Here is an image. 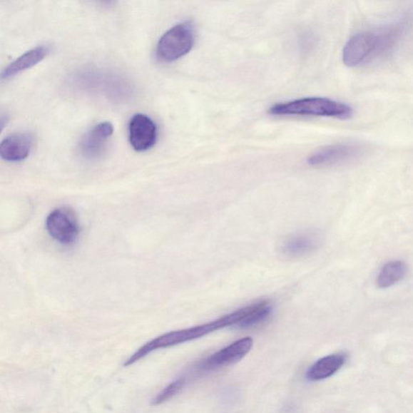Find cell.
Returning a JSON list of instances; mask_svg holds the SVG:
<instances>
[{
    "label": "cell",
    "instance_id": "1",
    "mask_svg": "<svg viewBox=\"0 0 413 413\" xmlns=\"http://www.w3.org/2000/svg\"><path fill=\"white\" fill-rule=\"evenodd\" d=\"M256 307L257 302L248 306L239 308V310L214 320L213 322L192 327V328L168 332V334L154 338L151 342L145 344L143 347L136 351L134 357L136 360H140L152 353L154 350L194 341L196 339L212 334L215 331L226 328V327L236 325L239 328H243L246 320L249 319L251 314L255 310Z\"/></svg>",
    "mask_w": 413,
    "mask_h": 413
},
{
    "label": "cell",
    "instance_id": "2",
    "mask_svg": "<svg viewBox=\"0 0 413 413\" xmlns=\"http://www.w3.org/2000/svg\"><path fill=\"white\" fill-rule=\"evenodd\" d=\"M273 116H324L347 120L354 114L348 104L325 97H308L275 104L269 109Z\"/></svg>",
    "mask_w": 413,
    "mask_h": 413
},
{
    "label": "cell",
    "instance_id": "3",
    "mask_svg": "<svg viewBox=\"0 0 413 413\" xmlns=\"http://www.w3.org/2000/svg\"><path fill=\"white\" fill-rule=\"evenodd\" d=\"M195 44V31L193 24L183 22L170 29L161 39L157 48L156 56L163 63H173L184 57Z\"/></svg>",
    "mask_w": 413,
    "mask_h": 413
},
{
    "label": "cell",
    "instance_id": "4",
    "mask_svg": "<svg viewBox=\"0 0 413 413\" xmlns=\"http://www.w3.org/2000/svg\"><path fill=\"white\" fill-rule=\"evenodd\" d=\"M46 227L49 236L63 245L76 243L80 233L77 215L67 207L54 209L46 218Z\"/></svg>",
    "mask_w": 413,
    "mask_h": 413
},
{
    "label": "cell",
    "instance_id": "5",
    "mask_svg": "<svg viewBox=\"0 0 413 413\" xmlns=\"http://www.w3.org/2000/svg\"><path fill=\"white\" fill-rule=\"evenodd\" d=\"M253 346H254L253 338L250 337L240 338L199 362L195 367V371L197 373H206L235 364L250 353Z\"/></svg>",
    "mask_w": 413,
    "mask_h": 413
},
{
    "label": "cell",
    "instance_id": "6",
    "mask_svg": "<svg viewBox=\"0 0 413 413\" xmlns=\"http://www.w3.org/2000/svg\"><path fill=\"white\" fill-rule=\"evenodd\" d=\"M363 150L359 145L336 144L325 146L312 154L307 163L314 168L342 164L361 157Z\"/></svg>",
    "mask_w": 413,
    "mask_h": 413
},
{
    "label": "cell",
    "instance_id": "7",
    "mask_svg": "<svg viewBox=\"0 0 413 413\" xmlns=\"http://www.w3.org/2000/svg\"><path fill=\"white\" fill-rule=\"evenodd\" d=\"M128 139L133 150L138 152L149 151L158 140V128L154 121L145 114H136L128 126Z\"/></svg>",
    "mask_w": 413,
    "mask_h": 413
},
{
    "label": "cell",
    "instance_id": "8",
    "mask_svg": "<svg viewBox=\"0 0 413 413\" xmlns=\"http://www.w3.org/2000/svg\"><path fill=\"white\" fill-rule=\"evenodd\" d=\"M114 127L110 122H102L86 133L80 141L78 151L87 159H96L103 155L108 141L112 137Z\"/></svg>",
    "mask_w": 413,
    "mask_h": 413
},
{
    "label": "cell",
    "instance_id": "9",
    "mask_svg": "<svg viewBox=\"0 0 413 413\" xmlns=\"http://www.w3.org/2000/svg\"><path fill=\"white\" fill-rule=\"evenodd\" d=\"M32 146V135L28 132H18L2 141L0 155L7 162H21L29 157Z\"/></svg>",
    "mask_w": 413,
    "mask_h": 413
},
{
    "label": "cell",
    "instance_id": "10",
    "mask_svg": "<svg viewBox=\"0 0 413 413\" xmlns=\"http://www.w3.org/2000/svg\"><path fill=\"white\" fill-rule=\"evenodd\" d=\"M320 242L322 240L315 233L305 232L295 234L282 243V255L291 258L304 257L317 250Z\"/></svg>",
    "mask_w": 413,
    "mask_h": 413
},
{
    "label": "cell",
    "instance_id": "11",
    "mask_svg": "<svg viewBox=\"0 0 413 413\" xmlns=\"http://www.w3.org/2000/svg\"><path fill=\"white\" fill-rule=\"evenodd\" d=\"M49 51L51 49L46 46H36L30 49L5 68L1 73L2 80H8L41 63L48 56Z\"/></svg>",
    "mask_w": 413,
    "mask_h": 413
},
{
    "label": "cell",
    "instance_id": "12",
    "mask_svg": "<svg viewBox=\"0 0 413 413\" xmlns=\"http://www.w3.org/2000/svg\"><path fill=\"white\" fill-rule=\"evenodd\" d=\"M347 355L343 353L322 357L308 369L306 377L310 381L328 379L336 374L347 362Z\"/></svg>",
    "mask_w": 413,
    "mask_h": 413
},
{
    "label": "cell",
    "instance_id": "13",
    "mask_svg": "<svg viewBox=\"0 0 413 413\" xmlns=\"http://www.w3.org/2000/svg\"><path fill=\"white\" fill-rule=\"evenodd\" d=\"M407 272H408V266L404 261L387 262L382 267L376 279V285L382 289L391 287L402 281Z\"/></svg>",
    "mask_w": 413,
    "mask_h": 413
},
{
    "label": "cell",
    "instance_id": "14",
    "mask_svg": "<svg viewBox=\"0 0 413 413\" xmlns=\"http://www.w3.org/2000/svg\"><path fill=\"white\" fill-rule=\"evenodd\" d=\"M187 382L186 377H180L172 382L161 392L158 394V396L153 399L152 404L159 405L168 402L183 389V387L187 384Z\"/></svg>",
    "mask_w": 413,
    "mask_h": 413
}]
</instances>
